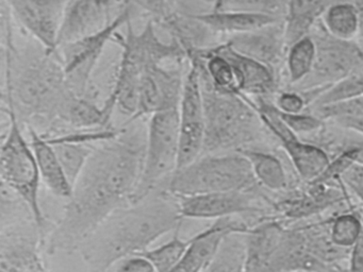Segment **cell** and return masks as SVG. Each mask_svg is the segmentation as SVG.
Instances as JSON below:
<instances>
[{
	"instance_id": "obj_27",
	"label": "cell",
	"mask_w": 363,
	"mask_h": 272,
	"mask_svg": "<svg viewBox=\"0 0 363 272\" xmlns=\"http://www.w3.org/2000/svg\"><path fill=\"white\" fill-rule=\"evenodd\" d=\"M325 31L341 40H356L359 13L352 0H337L328 6L320 19Z\"/></svg>"
},
{
	"instance_id": "obj_7",
	"label": "cell",
	"mask_w": 363,
	"mask_h": 272,
	"mask_svg": "<svg viewBox=\"0 0 363 272\" xmlns=\"http://www.w3.org/2000/svg\"><path fill=\"white\" fill-rule=\"evenodd\" d=\"M3 110L7 115L8 128L3 134L0 148L1 184L9 187L26 202L46 239L54 223L48 221L40 202L42 178L37 159L13 108L4 106Z\"/></svg>"
},
{
	"instance_id": "obj_1",
	"label": "cell",
	"mask_w": 363,
	"mask_h": 272,
	"mask_svg": "<svg viewBox=\"0 0 363 272\" xmlns=\"http://www.w3.org/2000/svg\"><path fill=\"white\" fill-rule=\"evenodd\" d=\"M125 123L120 135L95 148L58 221L46 236L48 255L79 250L84 240L120 208L131 204L145 157V130Z\"/></svg>"
},
{
	"instance_id": "obj_23",
	"label": "cell",
	"mask_w": 363,
	"mask_h": 272,
	"mask_svg": "<svg viewBox=\"0 0 363 272\" xmlns=\"http://www.w3.org/2000/svg\"><path fill=\"white\" fill-rule=\"evenodd\" d=\"M28 133L44 184L52 195L69 200L73 193V185L69 182L54 147L37 130L28 128Z\"/></svg>"
},
{
	"instance_id": "obj_25",
	"label": "cell",
	"mask_w": 363,
	"mask_h": 272,
	"mask_svg": "<svg viewBox=\"0 0 363 272\" xmlns=\"http://www.w3.org/2000/svg\"><path fill=\"white\" fill-rule=\"evenodd\" d=\"M337 0H290L284 17L286 47L311 33L325 11Z\"/></svg>"
},
{
	"instance_id": "obj_39",
	"label": "cell",
	"mask_w": 363,
	"mask_h": 272,
	"mask_svg": "<svg viewBox=\"0 0 363 272\" xmlns=\"http://www.w3.org/2000/svg\"><path fill=\"white\" fill-rule=\"evenodd\" d=\"M114 272H157V270L150 259L139 253L121 261L114 268Z\"/></svg>"
},
{
	"instance_id": "obj_20",
	"label": "cell",
	"mask_w": 363,
	"mask_h": 272,
	"mask_svg": "<svg viewBox=\"0 0 363 272\" xmlns=\"http://www.w3.org/2000/svg\"><path fill=\"white\" fill-rule=\"evenodd\" d=\"M286 225L278 218H267L244 234L243 272H273L274 263Z\"/></svg>"
},
{
	"instance_id": "obj_32",
	"label": "cell",
	"mask_w": 363,
	"mask_h": 272,
	"mask_svg": "<svg viewBox=\"0 0 363 272\" xmlns=\"http://www.w3.org/2000/svg\"><path fill=\"white\" fill-rule=\"evenodd\" d=\"M244 256V234H231L223 242L218 256L206 272H243Z\"/></svg>"
},
{
	"instance_id": "obj_3",
	"label": "cell",
	"mask_w": 363,
	"mask_h": 272,
	"mask_svg": "<svg viewBox=\"0 0 363 272\" xmlns=\"http://www.w3.org/2000/svg\"><path fill=\"white\" fill-rule=\"evenodd\" d=\"M4 106L13 108L20 123L38 130L43 125L50 133L56 127L59 110L69 87L57 52L44 47L18 50L12 40L8 21ZM41 133V132H40Z\"/></svg>"
},
{
	"instance_id": "obj_15",
	"label": "cell",
	"mask_w": 363,
	"mask_h": 272,
	"mask_svg": "<svg viewBox=\"0 0 363 272\" xmlns=\"http://www.w3.org/2000/svg\"><path fill=\"white\" fill-rule=\"evenodd\" d=\"M186 74L182 65L165 67L163 64L146 68L140 82L139 110L126 123L141 120L156 113L177 108L184 91Z\"/></svg>"
},
{
	"instance_id": "obj_37",
	"label": "cell",
	"mask_w": 363,
	"mask_h": 272,
	"mask_svg": "<svg viewBox=\"0 0 363 272\" xmlns=\"http://www.w3.org/2000/svg\"><path fill=\"white\" fill-rule=\"evenodd\" d=\"M314 114L318 115L320 118L331 119L335 117L352 116L363 118V97L350 100L342 103L331 104V106H320V108H312Z\"/></svg>"
},
{
	"instance_id": "obj_36",
	"label": "cell",
	"mask_w": 363,
	"mask_h": 272,
	"mask_svg": "<svg viewBox=\"0 0 363 272\" xmlns=\"http://www.w3.org/2000/svg\"><path fill=\"white\" fill-rule=\"evenodd\" d=\"M278 114L284 123L301 137L303 135L318 133L324 128V119L308 110L296 113V114H286L278 110Z\"/></svg>"
},
{
	"instance_id": "obj_29",
	"label": "cell",
	"mask_w": 363,
	"mask_h": 272,
	"mask_svg": "<svg viewBox=\"0 0 363 272\" xmlns=\"http://www.w3.org/2000/svg\"><path fill=\"white\" fill-rule=\"evenodd\" d=\"M325 221L331 242L339 248L350 250L362 236L361 216L354 210L340 212Z\"/></svg>"
},
{
	"instance_id": "obj_46",
	"label": "cell",
	"mask_w": 363,
	"mask_h": 272,
	"mask_svg": "<svg viewBox=\"0 0 363 272\" xmlns=\"http://www.w3.org/2000/svg\"><path fill=\"white\" fill-rule=\"evenodd\" d=\"M357 163L363 165V148L361 149L360 153H359L358 159H357Z\"/></svg>"
},
{
	"instance_id": "obj_13",
	"label": "cell",
	"mask_w": 363,
	"mask_h": 272,
	"mask_svg": "<svg viewBox=\"0 0 363 272\" xmlns=\"http://www.w3.org/2000/svg\"><path fill=\"white\" fill-rule=\"evenodd\" d=\"M180 150L178 168L184 167L203 154L205 142V106L199 70L189 63L179 106Z\"/></svg>"
},
{
	"instance_id": "obj_28",
	"label": "cell",
	"mask_w": 363,
	"mask_h": 272,
	"mask_svg": "<svg viewBox=\"0 0 363 272\" xmlns=\"http://www.w3.org/2000/svg\"><path fill=\"white\" fill-rule=\"evenodd\" d=\"M315 59L316 45L311 34L289 47L284 60L288 89H294L310 76L313 70Z\"/></svg>"
},
{
	"instance_id": "obj_14",
	"label": "cell",
	"mask_w": 363,
	"mask_h": 272,
	"mask_svg": "<svg viewBox=\"0 0 363 272\" xmlns=\"http://www.w3.org/2000/svg\"><path fill=\"white\" fill-rule=\"evenodd\" d=\"M10 16L38 44L57 52L61 25L69 0H3Z\"/></svg>"
},
{
	"instance_id": "obj_26",
	"label": "cell",
	"mask_w": 363,
	"mask_h": 272,
	"mask_svg": "<svg viewBox=\"0 0 363 272\" xmlns=\"http://www.w3.org/2000/svg\"><path fill=\"white\" fill-rule=\"evenodd\" d=\"M239 152L247 157L255 178L262 188L274 193H282L288 189L286 167L277 155L256 148L244 149Z\"/></svg>"
},
{
	"instance_id": "obj_9",
	"label": "cell",
	"mask_w": 363,
	"mask_h": 272,
	"mask_svg": "<svg viewBox=\"0 0 363 272\" xmlns=\"http://www.w3.org/2000/svg\"><path fill=\"white\" fill-rule=\"evenodd\" d=\"M130 21L131 8L128 4L103 29L57 49L67 83L76 94L84 96L91 76L106 46L110 42H114L118 30Z\"/></svg>"
},
{
	"instance_id": "obj_2",
	"label": "cell",
	"mask_w": 363,
	"mask_h": 272,
	"mask_svg": "<svg viewBox=\"0 0 363 272\" xmlns=\"http://www.w3.org/2000/svg\"><path fill=\"white\" fill-rule=\"evenodd\" d=\"M184 223L179 200L164 188L110 215L80 246L89 272H111L126 257L148 250Z\"/></svg>"
},
{
	"instance_id": "obj_33",
	"label": "cell",
	"mask_w": 363,
	"mask_h": 272,
	"mask_svg": "<svg viewBox=\"0 0 363 272\" xmlns=\"http://www.w3.org/2000/svg\"><path fill=\"white\" fill-rule=\"evenodd\" d=\"M360 97H363V72L352 74L335 84L331 85L316 100L311 108L342 103V102L350 101V100Z\"/></svg>"
},
{
	"instance_id": "obj_45",
	"label": "cell",
	"mask_w": 363,
	"mask_h": 272,
	"mask_svg": "<svg viewBox=\"0 0 363 272\" xmlns=\"http://www.w3.org/2000/svg\"><path fill=\"white\" fill-rule=\"evenodd\" d=\"M225 0H216V4H214V11L222 10L224 8Z\"/></svg>"
},
{
	"instance_id": "obj_4",
	"label": "cell",
	"mask_w": 363,
	"mask_h": 272,
	"mask_svg": "<svg viewBox=\"0 0 363 272\" xmlns=\"http://www.w3.org/2000/svg\"><path fill=\"white\" fill-rule=\"evenodd\" d=\"M114 42L122 47V53L113 89L105 102L130 120L139 110L140 82L146 68L167 61L182 63L186 55L174 40H161L154 19L148 21L140 31H135L129 21L126 35L118 33Z\"/></svg>"
},
{
	"instance_id": "obj_38",
	"label": "cell",
	"mask_w": 363,
	"mask_h": 272,
	"mask_svg": "<svg viewBox=\"0 0 363 272\" xmlns=\"http://www.w3.org/2000/svg\"><path fill=\"white\" fill-rule=\"evenodd\" d=\"M216 0H165L167 14L201 15L207 13L205 8L211 4L214 8Z\"/></svg>"
},
{
	"instance_id": "obj_21",
	"label": "cell",
	"mask_w": 363,
	"mask_h": 272,
	"mask_svg": "<svg viewBox=\"0 0 363 272\" xmlns=\"http://www.w3.org/2000/svg\"><path fill=\"white\" fill-rule=\"evenodd\" d=\"M216 48L235 67L241 95L271 99L280 91L279 76L271 68L241 55L226 42L216 44Z\"/></svg>"
},
{
	"instance_id": "obj_10",
	"label": "cell",
	"mask_w": 363,
	"mask_h": 272,
	"mask_svg": "<svg viewBox=\"0 0 363 272\" xmlns=\"http://www.w3.org/2000/svg\"><path fill=\"white\" fill-rule=\"evenodd\" d=\"M44 242L31 212L1 220L0 272H52L42 256Z\"/></svg>"
},
{
	"instance_id": "obj_17",
	"label": "cell",
	"mask_w": 363,
	"mask_h": 272,
	"mask_svg": "<svg viewBox=\"0 0 363 272\" xmlns=\"http://www.w3.org/2000/svg\"><path fill=\"white\" fill-rule=\"evenodd\" d=\"M252 193H213L177 197L182 219H218L257 214L258 197Z\"/></svg>"
},
{
	"instance_id": "obj_8",
	"label": "cell",
	"mask_w": 363,
	"mask_h": 272,
	"mask_svg": "<svg viewBox=\"0 0 363 272\" xmlns=\"http://www.w3.org/2000/svg\"><path fill=\"white\" fill-rule=\"evenodd\" d=\"M145 157L139 185L131 203L162 188L177 170L179 159V112L163 110L148 117Z\"/></svg>"
},
{
	"instance_id": "obj_35",
	"label": "cell",
	"mask_w": 363,
	"mask_h": 272,
	"mask_svg": "<svg viewBox=\"0 0 363 272\" xmlns=\"http://www.w3.org/2000/svg\"><path fill=\"white\" fill-rule=\"evenodd\" d=\"M363 144H354L342 149L335 157H331L328 166L322 174L311 183L341 182L342 176L357 163Z\"/></svg>"
},
{
	"instance_id": "obj_44",
	"label": "cell",
	"mask_w": 363,
	"mask_h": 272,
	"mask_svg": "<svg viewBox=\"0 0 363 272\" xmlns=\"http://www.w3.org/2000/svg\"><path fill=\"white\" fill-rule=\"evenodd\" d=\"M359 13V32L356 42L363 49V0H352Z\"/></svg>"
},
{
	"instance_id": "obj_43",
	"label": "cell",
	"mask_w": 363,
	"mask_h": 272,
	"mask_svg": "<svg viewBox=\"0 0 363 272\" xmlns=\"http://www.w3.org/2000/svg\"><path fill=\"white\" fill-rule=\"evenodd\" d=\"M331 121L344 129L350 130L363 136V118L360 117L341 116L331 119Z\"/></svg>"
},
{
	"instance_id": "obj_6",
	"label": "cell",
	"mask_w": 363,
	"mask_h": 272,
	"mask_svg": "<svg viewBox=\"0 0 363 272\" xmlns=\"http://www.w3.org/2000/svg\"><path fill=\"white\" fill-rule=\"evenodd\" d=\"M175 197L213 193H252L261 195L252 165L240 152L203 154L176 170L164 186Z\"/></svg>"
},
{
	"instance_id": "obj_11",
	"label": "cell",
	"mask_w": 363,
	"mask_h": 272,
	"mask_svg": "<svg viewBox=\"0 0 363 272\" xmlns=\"http://www.w3.org/2000/svg\"><path fill=\"white\" fill-rule=\"evenodd\" d=\"M316 45L313 70L305 81L291 89L327 87L363 72V49L356 40H341L329 35L320 21L311 31Z\"/></svg>"
},
{
	"instance_id": "obj_5",
	"label": "cell",
	"mask_w": 363,
	"mask_h": 272,
	"mask_svg": "<svg viewBox=\"0 0 363 272\" xmlns=\"http://www.w3.org/2000/svg\"><path fill=\"white\" fill-rule=\"evenodd\" d=\"M201 85L206 123L203 154L254 148L252 144L262 140L267 129L252 100Z\"/></svg>"
},
{
	"instance_id": "obj_30",
	"label": "cell",
	"mask_w": 363,
	"mask_h": 272,
	"mask_svg": "<svg viewBox=\"0 0 363 272\" xmlns=\"http://www.w3.org/2000/svg\"><path fill=\"white\" fill-rule=\"evenodd\" d=\"M182 225L174 231L173 237L169 242L157 248H150L141 252L154 264L157 272H171L179 264L190 246L192 237L184 239L180 236Z\"/></svg>"
},
{
	"instance_id": "obj_22",
	"label": "cell",
	"mask_w": 363,
	"mask_h": 272,
	"mask_svg": "<svg viewBox=\"0 0 363 272\" xmlns=\"http://www.w3.org/2000/svg\"><path fill=\"white\" fill-rule=\"evenodd\" d=\"M104 0H69L58 38V48L103 29L111 18Z\"/></svg>"
},
{
	"instance_id": "obj_12",
	"label": "cell",
	"mask_w": 363,
	"mask_h": 272,
	"mask_svg": "<svg viewBox=\"0 0 363 272\" xmlns=\"http://www.w3.org/2000/svg\"><path fill=\"white\" fill-rule=\"evenodd\" d=\"M252 101L265 129L279 142L299 178L303 183L315 181L330 162L327 151L294 133L280 118L272 99L256 98Z\"/></svg>"
},
{
	"instance_id": "obj_42",
	"label": "cell",
	"mask_w": 363,
	"mask_h": 272,
	"mask_svg": "<svg viewBox=\"0 0 363 272\" xmlns=\"http://www.w3.org/2000/svg\"><path fill=\"white\" fill-rule=\"evenodd\" d=\"M347 272H363V234L350 249Z\"/></svg>"
},
{
	"instance_id": "obj_34",
	"label": "cell",
	"mask_w": 363,
	"mask_h": 272,
	"mask_svg": "<svg viewBox=\"0 0 363 272\" xmlns=\"http://www.w3.org/2000/svg\"><path fill=\"white\" fill-rule=\"evenodd\" d=\"M289 2L290 0H225L222 10L243 11L284 21Z\"/></svg>"
},
{
	"instance_id": "obj_41",
	"label": "cell",
	"mask_w": 363,
	"mask_h": 272,
	"mask_svg": "<svg viewBox=\"0 0 363 272\" xmlns=\"http://www.w3.org/2000/svg\"><path fill=\"white\" fill-rule=\"evenodd\" d=\"M150 15L155 21H159L167 14L165 0H129Z\"/></svg>"
},
{
	"instance_id": "obj_18",
	"label": "cell",
	"mask_w": 363,
	"mask_h": 272,
	"mask_svg": "<svg viewBox=\"0 0 363 272\" xmlns=\"http://www.w3.org/2000/svg\"><path fill=\"white\" fill-rule=\"evenodd\" d=\"M250 225L237 217L218 219L210 227L192 236V242L177 266L171 272H206L231 234H245Z\"/></svg>"
},
{
	"instance_id": "obj_47",
	"label": "cell",
	"mask_w": 363,
	"mask_h": 272,
	"mask_svg": "<svg viewBox=\"0 0 363 272\" xmlns=\"http://www.w3.org/2000/svg\"><path fill=\"white\" fill-rule=\"evenodd\" d=\"M104 2H105L106 4H108V6L111 4V0H104Z\"/></svg>"
},
{
	"instance_id": "obj_40",
	"label": "cell",
	"mask_w": 363,
	"mask_h": 272,
	"mask_svg": "<svg viewBox=\"0 0 363 272\" xmlns=\"http://www.w3.org/2000/svg\"><path fill=\"white\" fill-rule=\"evenodd\" d=\"M341 182L363 204V165L358 163L352 165L342 176Z\"/></svg>"
},
{
	"instance_id": "obj_24",
	"label": "cell",
	"mask_w": 363,
	"mask_h": 272,
	"mask_svg": "<svg viewBox=\"0 0 363 272\" xmlns=\"http://www.w3.org/2000/svg\"><path fill=\"white\" fill-rule=\"evenodd\" d=\"M216 35L229 36L247 33L284 19L235 10L210 11L195 15Z\"/></svg>"
},
{
	"instance_id": "obj_16",
	"label": "cell",
	"mask_w": 363,
	"mask_h": 272,
	"mask_svg": "<svg viewBox=\"0 0 363 272\" xmlns=\"http://www.w3.org/2000/svg\"><path fill=\"white\" fill-rule=\"evenodd\" d=\"M343 202H346L343 183H305V187L289 191L272 206L280 220L301 221Z\"/></svg>"
},
{
	"instance_id": "obj_31",
	"label": "cell",
	"mask_w": 363,
	"mask_h": 272,
	"mask_svg": "<svg viewBox=\"0 0 363 272\" xmlns=\"http://www.w3.org/2000/svg\"><path fill=\"white\" fill-rule=\"evenodd\" d=\"M46 138V137H45ZM54 147L61 165L69 178L72 185L82 174V170L86 167L91 155L94 152L97 146L86 144H76V142H50Z\"/></svg>"
},
{
	"instance_id": "obj_48",
	"label": "cell",
	"mask_w": 363,
	"mask_h": 272,
	"mask_svg": "<svg viewBox=\"0 0 363 272\" xmlns=\"http://www.w3.org/2000/svg\"><path fill=\"white\" fill-rule=\"evenodd\" d=\"M360 216H361V221H362V227H363V210H362V212H361V214H360Z\"/></svg>"
},
{
	"instance_id": "obj_19",
	"label": "cell",
	"mask_w": 363,
	"mask_h": 272,
	"mask_svg": "<svg viewBox=\"0 0 363 272\" xmlns=\"http://www.w3.org/2000/svg\"><path fill=\"white\" fill-rule=\"evenodd\" d=\"M225 42L238 52L267 66L279 76L288 50L284 21L247 33L229 36Z\"/></svg>"
}]
</instances>
